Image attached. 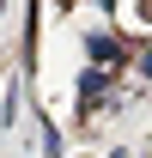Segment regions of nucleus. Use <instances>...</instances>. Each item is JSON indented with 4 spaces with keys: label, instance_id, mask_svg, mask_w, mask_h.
Instances as JSON below:
<instances>
[{
    "label": "nucleus",
    "instance_id": "f257e3e1",
    "mask_svg": "<svg viewBox=\"0 0 152 158\" xmlns=\"http://www.w3.org/2000/svg\"><path fill=\"white\" fill-rule=\"evenodd\" d=\"M85 49H91V61H103V67H110V61H122V43L103 37V31H91V37H85Z\"/></svg>",
    "mask_w": 152,
    "mask_h": 158
},
{
    "label": "nucleus",
    "instance_id": "f03ea898",
    "mask_svg": "<svg viewBox=\"0 0 152 158\" xmlns=\"http://www.w3.org/2000/svg\"><path fill=\"white\" fill-rule=\"evenodd\" d=\"M79 91H85V103H91V98H97V91H103V73H97V67H91V73L79 79Z\"/></svg>",
    "mask_w": 152,
    "mask_h": 158
},
{
    "label": "nucleus",
    "instance_id": "7ed1b4c3",
    "mask_svg": "<svg viewBox=\"0 0 152 158\" xmlns=\"http://www.w3.org/2000/svg\"><path fill=\"white\" fill-rule=\"evenodd\" d=\"M140 73H146V79H152V49H146V55H140Z\"/></svg>",
    "mask_w": 152,
    "mask_h": 158
},
{
    "label": "nucleus",
    "instance_id": "20e7f679",
    "mask_svg": "<svg viewBox=\"0 0 152 158\" xmlns=\"http://www.w3.org/2000/svg\"><path fill=\"white\" fill-rule=\"evenodd\" d=\"M110 158H128V152H110Z\"/></svg>",
    "mask_w": 152,
    "mask_h": 158
}]
</instances>
